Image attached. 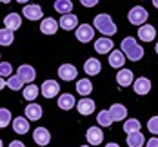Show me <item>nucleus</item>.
Listing matches in <instances>:
<instances>
[{
    "label": "nucleus",
    "instance_id": "f8f14e48",
    "mask_svg": "<svg viewBox=\"0 0 158 147\" xmlns=\"http://www.w3.org/2000/svg\"><path fill=\"white\" fill-rule=\"evenodd\" d=\"M58 26L62 27V29H67V31H71V29H77L80 24H78V16L73 15V13H67V15H64L60 18V22H58Z\"/></svg>",
    "mask_w": 158,
    "mask_h": 147
},
{
    "label": "nucleus",
    "instance_id": "c756f323",
    "mask_svg": "<svg viewBox=\"0 0 158 147\" xmlns=\"http://www.w3.org/2000/svg\"><path fill=\"white\" fill-rule=\"evenodd\" d=\"M15 40V33L11 29H0V46H11Z\"/></svg>",
    "mask_w": 158,
    "mask_h": 147
},
{
    "label": "nucleus",
    "instance_id": "ea45409f",
    "mask_svg": "<svg viewBox=\"0 0 158 147\" xmlns=\"http://www.w3.org/2000/svg\"><path fill=\"white\" fill-rule=\"evenodd\" d=\"M106 147H120V145H118V144H114V142H109Z\"/></svg>",
    "mask_w": 158,
    "mask_h": 147
},
{
    "label": "nucleus",
    "instance_id": "4be33fe9",
    "mask_svg": "<svg viewBox=\"0 0 158 147\" xmlns=\"http://www.w3.org/2000/svg\"><path fill=\"white\" fill-rule=\"evenodd\" d=\"M77 109H78V113L80 114H91L93 111H95V102L91 100V98H82V100H78L77 102Z\"/></svg>",
    "mask_w": 158,
    "mask_h": 147
},
{
    "label": "nucleus",
    "instance_id": "e433bc0d",
    "mask_svg": "<svg viewBox=\"0 0 158 147\" xmlns=\"http://www.w3.org/2000/svg\"><path fill=\"white\" fill-rule=\"evenodd\" d=\"M145 144H147V147H158V136L151 138V140H147Z\"/></svg>",
    "mask_w": 158,
    "mask_h": 147
},
{
    "label": "nucleus",
    "instance_id": "9b49d317",
    "mask_svg": "<svg viewBox=\"0 0 158 147\" xmlns=\"http://www.w3.org/2000/svg\"><path fill=\"white\" fill-rule=\"evenodd\" d=\"M33 140H35L36 145H48L51 142V134L46 127H36L35 133H33Z\"/></svg>",
    "mask_w": 158,
    "mask_h": 147
},
{
    "label": "nucleus",
    "instance_id": "0eeeda50",
    "mask_svg": "<svg viewBox=\"0 0 158 147\" xmlns=\"http://www.w3.org/2000/svg\"><path fill=\"white\" fill-rule=\"evenodd\" d=\"M133 82H135V73L131 69H124L122 67L118 71V75H116V84L120 87H129V85H133Z\"/></svg>",
    "mask_w": 158,
    "mask_h": 147
},
{
    "label": "nucleus",
    "instance_id": "58836bf2",
    "mask_svg": "<svg viewBox=\"0 0 158 147\" xmlns=\"http://www.w3.org/2000/svg\"><path fill=\"white\" fill-rule=\"evenodd\" d=\"M4 87H6V80L0 76V89H4Z\"/></svg>",
    "mask_w": 158,
    "mask_h": 147
},
{
    "label": "nucleus",
    "instance_id": "473e14b6",
    "mask_svg": "<svg viewBox=\"0 0 158 147\" xmlns=\"http://www.w3.org/2000/svg\"><path fill=\"white\" fill-rule=\"evenodd\" d=\"M11 124V113L6 107H0V127H7Z\"/></svg>",
    "mask_w": 158,
    "mask_h": 147
},
{
    "label": "nucleus",
    "instance_id": "a211bd4d",
    "mask_svg": "<svg viewBox=\"0 0 158 147\" xmlns=\"http://www.w3.org/2000/svg\"><path fill=\"white\" fill-rule=\"evenodd\" d=\"M109 113L114 122H122V120L127 118V109H126V105H122V104H113L109 107Z\"/></svg>",
    "mask_w": 158,
    "mask_h": 147
},
{
    "label": "nucleus",
    "instance_id": "393cba45",
    "mask_svg": "<svg viewBox=\"0 0 158 147\" xmlns=\"http://www.w3.org/2000/svg\"><path fill=\"white\" fill-rule=\"evenodd\" d=\"M143 142H145V138L140 131L127 134V145L129 147H143Z\"/></svg>",
    "mask_w": 158,
    "mask_h": 147
},
{
    "label": "nucleus",
    "instance_id": "a18cd8bd",
    "mask_svg": "<svg viewBox=\"0 0 158 147\" xmlns=\"http://www.w3.org/2000/svg\"><path fill=\"white\" fill-rule=\"evenodd\" d=\"M0 147H2V140H0Z\"/></svg>",
    "mask_w": 158,
    "mask_h": 147
},
{
    "label": "nucleus",
    "instance_id": "2f4dec72",
    "mask_svg": "<svg viewBox=\"0 0 158 147\" xmlns=\"http://www.w3.org/2000/svg\"><path fill=\"white\" fill-rule=\"evenodd\" d=\"M124 131H126L127 134L140 131V122H138V120H135V118H129V120H126V122H124Z\"/></svg>",
    "mask_w": 158,
    "mask_h": 147
},
{
    "label": "nucleus",
    "instance_id": "1a4fd4ad",
    "mask_svg": "<svg viewBox=\"0 0 158 147\" xmlns=\"http://www.w3.org/2000/svg\"><path fill=\"white\" fill-rule=\"evenodd\" d=\"M16 75L22 78V82H27V84H33V80L36 78V71H35V67L33 65H20L18 67V71H16Z\"/></svg>",
    "mask_w": 158,
    "mask_h": 147
},
{
    "label": "nucleus",
    "instance_id": "72a5a7b5",
    "mask_svg": "<svg viewBox=\"0 0 158 147\" xmlns=\"http://www.w3.org/2000/svg\"><path fill=\"white\" fill-rule=\"evenodd\" d=\"M13 75V67L9 62H0V76H11Z\"/></svg>",
    "mask_w": 158,
    "mask_h": 147
},
{
    "label": "nucleus",
    "instance_id": "2eb2a0df",
    "mask_svg": "<svg viewBox=\"0 0 158 147\" xmlns=\"http://www.w3.org/2000/svg\"><path fill=\"white\" fill-rule=\"evenodd\" d=\"M133 89H135L136 95H147L151 91V80L140 76V78H136V80L133 82Z\"/></svg>",
    "mask_w": 158,
    "mask_h": 147
},
{
    "label": "nucleus",
    "instance_id": "cd10ccee",
    "mask_svg": "<svg viewBox=\"0 0 158 147\" xmlns=\"http://www.w3.org/2000/svg\"><path fill=\"white\" fill-rule=\"evenodd\" d=\"M77 91H78L82 96H87V95L93 91V84H91V80H87V78L78 80L77 82Z\"/></svg>",
    "mask_w": 158,
    "mask_h": 147
},
{
    "label": "nucleus",
    "instance_id": "f257e3e1",
    "mask_svg": "<svg viewBox=\"0 0 158 147\" xmlns=\"http://www.w3.org/2000/svg\"><path fill=\"white\" fill-rule=\"evenodd\" d=\"M120 46H122V53L126 55L131 62H138V60H142L143 58V47L142 46H138V42H136L133 36L124 38Z\"/></svg>",
    "mask_w": 158,
    "mask_h": 147
},
{
    "label": "nucleus",
    "instance_id": "7ed1b4c3",
    "mask_svg": "<svg viewBox=\"0 0 158 147\" xmlns=\"http://www.w3.org/2000/svg\"><path fill=\"white\" fill-rule=\"evenodd\" d=\"M127 18H129V22H131L133 26H143L145 20L149 18V13H147V9H143L142 6H135V7L127 13Z\"/></svg>",
    "mask_w": 158,
    "mask_h": 147
},
{
    "label": "nucleus",
    "instance_id": "aec40b11",
    "mask_svg": "<svg viewBox=\"0 0 158 147\" xmlns=\"http://www.w3.org/2000/svg\"><path fill=\"white\" fill-rule=\"evenodd\" d=\"M84 71H85V75H91V76L100 75V71H102L100 60H96V58H87L85 64H84Z\"/></svg>",
    "mask_w": 158,
    "mask_h": 147
},
{
    "label": "nucleus",
    "instance_id": "5701e85b",
    "mask_svg": "<svg viewBox=\"0 0 158 147\" xmlns=\"http://www.w3.org/2000/svg\"><path fill=\"white\" fill-rule=\"evenodd\" d=\"M124 62H126V55L122 53V49L120 51H111L109 53V65L111 67H116V69H122L124 67Z\"/></svg>",
    "mask_w": 158,
    "mask_h": 147
},
{
    "label": "nucleus",
    "instance_id": "a878e982",
    "mask_svg": "<svg viewBox=\"0 0 158 147\" xmlns=\"http://www.w3.org/2000/svg\"><path fill=\"white\" fill-rule=\"evenodd\" d=\"M38 93H40V87H38V85H35V84H27V85L22 89V95H24V98H26V100H29V102L36 100Z\"/></svg>",
    "mask_w": 158,
    "mask_h": 147
},
{
    "label": "nucleus",
    "instance_id": "c9c22d12",
    "mask_svg": "<svg viewBox=\"0 0 158 147\" xmlns=\"http://www.w3.org/2000/svg\"><path fill=\"white\" fill-rule=\"evenodd\" d=\"M80 2H82L84 7H95L96 4H98V0H80Z\"/></svg>",
    "mask_w": 158,
    "mask_h": 147
},
{
    "label": "nucleus",
    "instance_id": "79ce46f5",
    "mask_svg": "<svg viewBox=\"0 0 158 147\" xmlns=\"http://www.w3.org/2000/svg\"><path fill=\"white\" fill-rule=\"evenodd\" d=\"M18 4H26V2H29V0H16Z\"/></svg>",
    "mask_w": 158,
    "mask_h": 147
},
{
    "label": "nucleus",
    "instance_id": "6ab92c4d",
    "mask_svg": "<svg viewBox=\"0 0 158 147\" xmlns=\"http://www.w3.org/2000/svg\"><path fill=\"white\" fill-rule=\"evenodd\" d=\"M77 105V100L75 96L71 95V93H64L58 96V107L62 109V111H69V109H73Z\"/></svg>",
    "mask_w": 158,
    "mask_h": 147
},
{
    "label": "nucleus",
    "instance_id": "c03bdc74",
    "mask_svg": "<svg viewBox=\"0 0 158 147\" xmlns=\"http://www.w3.org/2000/svg\"><path fill=\"white\" fill-rule=\"evenodd\" d=\"M156 53H158V44H156Z\"/></svg>",
    "mask_w": 158,
    "mask_h": 147
},
{
    "label": "nucleus",
    "instance_id": "9d476101",
    "mask_svg": "<svg viewBox=\"0 0 158 147\" xmlns=\"http://www.w3.org/2000/svg\"><path fill=\"white\" fill-rule=\"evenodd\" d=\"M155 36H156L155 26H151V24H143V26H140V29H138V38H140L142 42H153Z\"/></svg>",
    "mask_w": 158,
    "mask_h": 147
},
{
    "label": "nucleus",
    "instance_id": "4468645a",
    "mask_svg": "<svg viewBox=\"0 0 158 147\" xmlns=\"http://www.w3.org/2000/svg\"><path fill=\"white\" fill-rule=\"evenodd\" d=\"M22 15L27 16L29 20H38V18H42V7L40 6H36V4H26L24 6V9H22Z\"/></svg>",
    "mask_w": 158,
    "mask_h": 147
},
{
    "label": "nucleus",
    "instance_id": "412c9836",
    "mask_svg": "<svg viewBox=\"0 0 158 147\" xmlns=\"http://www.w3.org/2000/svg\"><path fill=\"white\" fill-rule=\"evenodd\" d=\"M42 105L40 104H29L27 107H26V118L27 120H33V122H36V120H40L42 118Z\"/></svg>",
    "mask_w": 158,
    "mask_h": 147
},
{
    "label": "nucleus",
    "instance_id": "423d86ee",
    "mask_svg": "<svg viewBox=\"0 0 158 147\" xmlns=\"http://www.w3.org/2000/svg\"><path fill=\"white\" fill-rule=\"evenodd\" d=\"M40 89H42V96L44 98H55L60 93V85H58L56 80H46Z\"/></svg>",
    "mask_w": 158,
    "mask_h": 147
},
{
    "label": "nucleus",
    "instance_id": "b1692460",
    "mask_svg": "<svg viewBox=\"0 0 158 147\" xmlns=\"http://www.w3.org/2000/svg\"><path fill=\"white\" fill-rule=\"evenodd\" d=\"M58 22L55 20V18H44L42 20V24H40V31L44 33V35H55V33L58 31Z\"/></svg>",
    "mask_w": 158,
    "mask_h": 147
},
{
    "label": "nucleus",
    "instance_id": "c85d7f7f",
    "mask_svg": "<svg viewBox=\"0 0 158 147\" xmlns=\"http://www.w3.org/2000/svg\"><path fill=\"white\" fill-rule=\"evenodd\" d=\"M55 9L58 13H62V15H67V13L73 11V2L71 0H56L55 2Z\"/></svg>",
    "mask_w": 158,
    "mask_h": 147
},
{
    "label": "nucleus",
    "instance_id": "37998d69",
    "mask_svg": "<svg viewBox=\"0 0 158 147\" xmlns=\"http://www.w3.org/2000/svg\"><path fill=\"white\" fill-rule=\"evenodd\" d=\"M0 2H2V4H9L11 0H0Z\"/></svg>",
    "mask_w": 158,
    "mask_h": 147
},
{
    "label": "nucleus",
    "instance_id": "ddd939ff",
    "mask_svg": "<svg viewBox=\"0 0 158 147\" xmlns=\"http://www.w3.org/2000/svg\"><path fill=\"white\" fill-rule=\"evenodd\" d=\"M113 47H114V44H113V40H111L109 36L98 38V40L95 42V51L100 53V55H107V53H111Z\"/></svg>",
    "mask_w": 158,
    "mask_h": 147
},
{
    "label": "nucleus",
    "instance_id": "f3484780",
    "mask_svg": "<svg viewBox=\"0 0 158 147\" xmlns=\"http://www.w3.org/2000/svg\"><path fill=\"white\" fill-rule=\"evenodd\" d=\"M13 131L16 134H27L29 133V120L26 116H16L13 120Z\"/></svg>",
    "mask_w": 158,
    "mask_h": 147
},
{
    "label": "nucleus",
    "instance_id": "7c9ffc66",
    "mask_svg": "<svg viewBox=\"0 0 158 147\" xmlns=\"http://www.w3.org/2000/svg\"><path fill=\"white\" fill-rule=\"evenodd\" d=\"M22 78L18 76V75H11V76H7V82H6V85L9 87V89H13V91H18V89H22Z\"/></svg>",
    "mask_w": 158,
    "mask_h": 147
},
{
    "label": "nucleus",
    "instance_id": "49530a36",
    "mask_svg": "<svg viewBox=\"0 0 158 147\" xmlns=\"http://www.w3.org/2000/svg\"><path fill=\"white\" fill-rule=\"evenodd\" d=\"M82 147H89V145H82Z\"/></svg>",
    "mask_w": 158,
    "mask_h": 147
},
{
    "label": "nucleus",
    "instance_id": "f03ea898",
    "mask_svg": "<svg viewBox=\"0 0 158 147\" xmlns=\"http://www.w3.org/2000/svg\"><path fill=\"white\" fill-rule=\"evenodd\" d=\"M93 27L98 29V31L102 33V35H106V36H111V35L116 33V26H114L113 18H111L107 13H100V15H96L95 20H93Z\"/></svg>",
    "mask_w": 158,
    "mask_h": 147
},
{
    "label": "nucleus",
    "instance_id": "bb28decb",
    "mask_svg": "<svg viewBox=\"0 0 158 147\" xmlns=\"http://www.w3.org/2000/svg\"><path fill=\"white\" fill-rule=\"evenodd\" d=\"M96 120H98V125H100V127H109L111 124L114 122L113 116H111V113H109V109H102L100 113L96 114Z\"/></svg>",
    "mask_w": 158,
    "mask_h": 147
},
{
    "label": "nucleus",
    "instance_id": "6e6552de",
    "mask_svg": "<svg viewBox=\"0 0 158 147\" xmlns=\"http://www.w3.org/2000/svg\"><path fill=\"white\" fill-rule=\"evenodd\" d=\"M77 75H78V71H77V67L71 64H62L58 67V76L65 82H71L77 78Z\"/></svg>",
    "mask_w": 158,
    "mask_h": 147
},
{
    "label": "nucleus",
    "instance_id": "a19ab883",
    "mask_svg": "<svg viewBox=\"0 0 158 147\" xmlns=\"http://www.w3.org/2000/svg\"><path fill=\"white\" fill-rule=\"evenodd\" d=\"M153 6H155V7L158 9V0H153Z\"/></svg>",
    "mask_w": 158,
    "mask_h": 147
},
{
    "label": "nucleus",
    "instance_id": "f704fd0d",
    "mask_svg": "<svg viewBox=\"0 0 158 147\" xmlns=\"http://www.w3.org/2000/svg\"><path fill=\"white\" fill-rule=\"evenodd\" d=\"M147 129H149V133H153L155 136H158V114L156 116H153V118H149V122H147Z\"/></svg>",
    "mask_w": 158,
    "mask_h": 147
},
{
    "label": "nucleus",
    "instance_id": "20e7f679",
    "mask_svg": "<svg viewBox=\"0 0 158 147\" xmlns=\"http://www.w3.org/2000/svg\"><path fill=\"white\" fill-rule=\"evenodd\" d=\"M75 35H77V40L78 42H91L93 40V36H95V27L93 26H89V24H80L78 27H77V31H75Z\"/></svg>",
    "mask_w": 158,
    "mask_h": 147
},
{
    "label": "nucleus",
    "instance_id": "dca6fc26",
    "mask_svg": "<svg viewBox=\"0 0 158 147\" xmlns=\"http://www.w3.org/2000/svg\"><path fill=\"white\" fill-rule=\"evenodd\" d=\"M4 26H6V29L16 31L22 26V16L18 15V13H9L7 16H4Z\"/></svg>",
    "mask_w": 158,
    "mask_h": 147
},
{
    "label": "nucleus",
    "instance_id": "39448f33",
    "mask_svg": "<svg viewBox=\"0 0 158 147\" xmlns=\"http://www.w3.org/2000/svg\"><path fill=\"white\" fill-rule=\"evenodd\" d=\"M85 138H87V144L89 145H100L102 142H104V133H102V127L98 125H93V127H89L87 133H85Z\"/></svg>",
    "mask_w": 158,
    "mask_h": 147
},
{
    "label": "nucleus",
    "instance_id": "4c0bfd02",
    "mask_svg": "<svg viewBox=\"0 0 158 147\" xmlns=\"http://www.w3.org/2000/svg\"><path fill=\"white\" fill-rule=\"evenodd\" d=\"M9 147H26V145H24V144H22L20 140H13V142L9 144Z\"/></svg>",
    "mask_w": 158,
    "mask_h": 147
}]
</instances>
